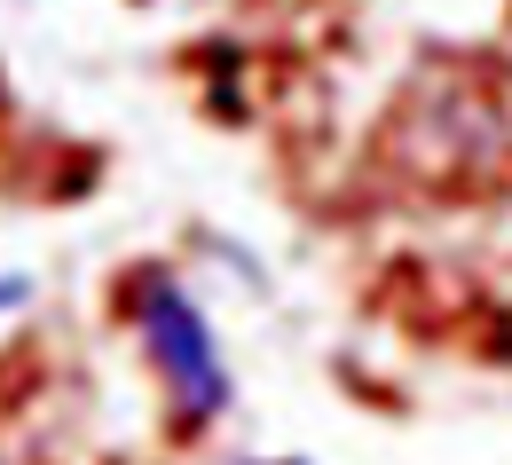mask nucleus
Returning a JSON list of instances; mask_svg holds the SVG:
<instances>
[{"label": "nucleus", "instance_id": "obj_1", "mask_svg": "<svg viewBox=\"0 0 512 465\" xmlns=\"http://www.w3.org/2000/svg\"><path fill=\"white\" fill-rule=\"evenodd\" d=\"M134 308V332L150 347V363L166 371V387H174V410L205 426V418H221L229 402H237V379H229V355H221V332H213V316L190 300V284H174L166 268H142L127 292Z\"/></svg>", "mask_w": 512, "mask_h": 465}, {"label": "nucleus", "instance_id": "obj_2", "mask_svg": "<svg viewBox=\"0 0 512 465\" xmlns=\"http://www.w3.org/2000/svg\"><path fill=\"white\" fill-rule=\"evenodd\" d=\"M24 300H32V268H0V324H8Z\"/></svg>", "mask_w": 512, "mask_h": 465}, {"label": "nucleus", "instance_id": "obj_3", "mask_svg": "<svg viewBox=\"0 0 512 465\" xmlns=\"http://www.w3.org/2000/svg\"><path fill=\"white\" fill-rule=\"evenodd\" d=\"M260 465H300V458H260Z\"/></svg>", "mask_w": 512, "mask_h": 465}]
</instances>
